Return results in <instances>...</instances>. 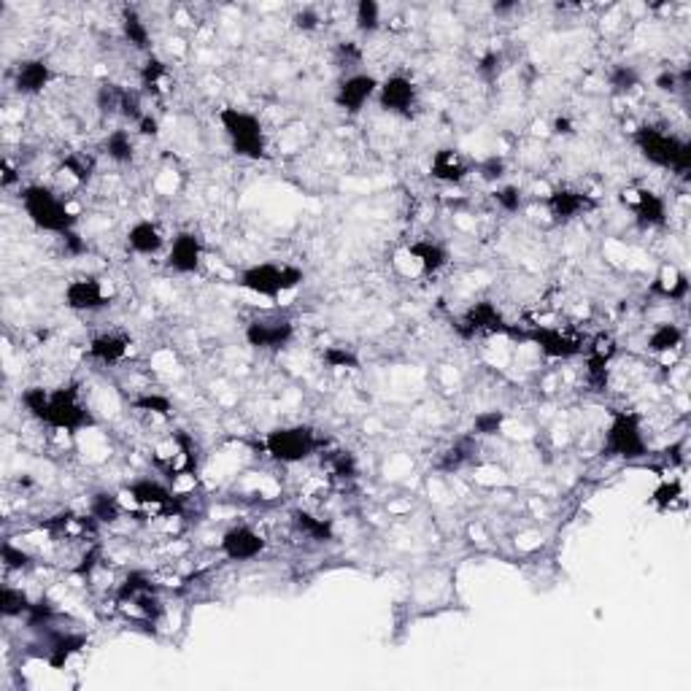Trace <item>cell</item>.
Here are the masks:
<instances>
[{"label":"cell","mask_w":691,"mask_h":691,"mask_svg":"<svg viewBox=\"0 0 691 691\" xmlns=\"http://www.w3.org/2000/svg\"><path fill=\"white\" fill-rule=\"evenodd\" d=\"M22 405L36 422L49 430H60L68 435H79L82 430L92 427L95 419L82 402L76 384H62L57 389L46 386H28L22 392Z\"/></svg>","instance_id":"cell-1"},{"label":"cell","mask_w":691,"mask_h":691,"mask_svg":"<svg viewBox=\"0 0 691 691\" xmlns=\"http://www.w3.org/2000/svg\"><path fill=\"white\" fill-rule=\"evenodd\" d=\"M508 338L535 343L548 360H573V357H581L584 349H586V338L584 335H576V332H568V330H557V327H527V330H519L513 324Z\"/></svg>","instance_id":"cell-8"},{"label":"cell","mask_w":691,"mask_h":691,"mask_svg":"<svg viewBox=\"0 0 691 691\" xmlns=\"http://www.w3.org/2000/svg\"><path fill=\"white\" fill-rule=\"evenodd\" d=\"M608 84L613 87V92H621V95H627V92L638 90V87H640L638 68H635V65H624V62L613 65L610 74H608Z\"/></svg>","instance_id":"cell-35"},{"label":"cell","mask_w":691,"mask_h":691,"mask_svg":"<svg viewBox=\"0 0 691 691\" xmlns=\"http://www.w3.org/2000/svg\"><path fill=\"white\" fill-rule=\"evenodd\" d=\"M324 465H327V470H330L335 478H354V475H357V459H354L352 451H343V449L330 451V454L324 457Z\"/></svg>","instance_id":"cell-38"},{"label":"cell","mask_w":691,"mask_h":691,"mask_svg":"<svg viewBox=\"0 0 691 691\" xmlns=\"http://www.w3.org/2000/svg\"><path fill=\"white\" fill-rule=\"evenodd\" d=\"M217 119L222 124V132L227 135L230 149L238 157L254 160V163L270 157L267 135H265V127H262L257 114H251L246 108H238V106H225Z\"/></svg>","instance_id":"cell-5"},{"label":"cell","mask_w":691,"mask_h":691,"mask_svg":"<svg viewBox=\"0 0 691 691\" xmlns=\"http://www.w3.org/2000/svg\"><path fill=\"white\" fill-rule=\"evenodd\" d=\"M354 22L360 33H376L381 28V6L376 0H360L357 12H354Z\"/></svg>","instance_id":"cell-39"},{"label":"cell","mask_w":691,"mask_h":691,"mask_svg":"<svg viewBox=\"0 0 691 691\" xmlns=\"http://www.w3.org/2000/svg\"><path fill=\"white\" fill-rule=\"evenodd\" d=\"M554 130H557V132H562V135H573V132H576L570 119H557V122H554Z\"/></svg>","instance_id":"cell-55"},{"label":"cell","mask_w":691,"mask_h":691,"mask_svg":"<svg viewBox=\"0 0 691 691\" xmlns=\"http://www.w3.org/2000/svg\"><path fill=\"white\" fill-rule=\"evenodd\" d=\"M408 254L413 257V262L422 267L425 275H435V273H441V270L451 262L449 249H446L441 241H433V238H417V241H410V243H408Z\"/></svg>","instance_id":"cell-23"},{"label":"cell","mask_w":691,"mask_h":691,"mask_svg":"<svg viewBox=\"0 0 691 691\" xmlns=\"http://www.w3.org/2000/svg\"><path fill=\"white\" fill-rule=\"evenodd\" d=\"M545 209L551 214V219L554 222H573L578 217H584L586 211L594 209V200L592 195L581 192V189H573V187H557L551 189L545 195Z\"/></svg>","instance_id":"cell-16"},{"label":"cell","mask_w":691,"mask_h":691,"mask_svg":"<svg viewBox=\"0 0 691 691\" xmlns=\"http://www.w3.org/2000/svg\"><path fill=\"white\" fill-rule=\"evenodd\" d=\"M203 254H205V249H203L200 235L192 230H179L168 243L165 265H168V270H173L179 275H192L200 270Z\"/></svg>","instance_id":"cell-14"},{"label":"cell","mask_w":691,"mask_h":691,"mask_svg":"<svg viewBox=\"0 0 691 691\" xmlns=\"http://www.w3.org/2000/svg\"><path fill=\"white\" fill-rule=\"evenodd\" d=\"M470 171H473L470 160L459 149H454V147L438 149L433 155V160H430V173L441 184H462L470 176Z\"/></svg>","instance_id":"cell-22"},{"label":"cell","mask_w":691,"mask_h":691,"mask_svg":"<svg viewBox=\"0 0 691 691\" xmlns=\"http://www.w3.org/2000/svg\"><path fill=\"white\" fill-rule=\"evenodd\" d=\"M678 497H683V487H680V481H670V483H662V487L654 492V497H651V503L656 505V508H670Z\"/></svg>","instance_id":"cell-46"},{"label":"cell","mask_w":691,"mask_h":691,"mask_svg":"<svg viewBox=\"0 0 691 691\" xmlns=\"http://www.w3.org/2000/svg\"><path fill=\"white\" fill-rule=\"evenodd\" d=\"M319 25H322V17H319L316 9H303V12L295 14V28L303 30V33H311V30H316Z\"/></svg>","instance_id":"cell-50"},{"label":"cell","mask_w":691,"mask_h":691,"mask_svg":"<svg viewBox=\"0 0 691 691\" xmlns=\"http://www.w3.org/2000/svg\"><path fill=\"white\" fill-rule=\"evenodd\" d=\"M132 352V338L127 332H100L87 343L90 360L100 365H119Z\"/></svg>","instance_id":"cell-21"},{"label":"cell","mask_w":691,"mask_h":691,"mask_svg":"<svg viewBox=\"0 0 691 691\" xmlns=\"http://www.w3.org/2000/svg\"><path fill=\"white\" fill-rule=\"evenodd\" d=\"M632 141H635L638 152L643 155V160H648L651 165L672 171V173H688L691 144L686 138L667 132L662 127H654V124H643L635 130Z\"/></svg>","instance_id":"cell-4"},{"label":"cell","mask_w":691,"mask_h":691,"mask_svg":"<svg viewBox=\"0 0 691 691\" xmlns=\"http://www.w3.org/2000/svg\"><path fill=\"white\" fill-rule=\"evenodd\" d=\"M584 352H586V378L597 392H602L608 386V370L618 352V343L610 332H600L589 340Z\"/></svg>","instance_id":"cell-15"},{"label":"cell","mask_w":691,"mask_h":691,"mask_svg":"<svg viewBox=\"0 0 691 691\" xmlns=\"http://www.w3.org/2000/svg\"><path fill=\"white\" fill-rule=\"evenodd\" d=\"M298 327L284 314H262L246 322L243 338L257 352H282L295 340Z\"/></svg>","instance_id":"cell-9"},{"label":"cell","mask_w":691,"mask_h":691,"mask_svg":"<svg viewBox=\"0 0 691 691\" xmlns=\"http://www.w3.org/2000/svg\"><path fill=\"white\" fill-rule=\"evenodd\" d=\"M20 203H22L28 219L41 233H52V235L62 238L68 233H74L76 225H79L76 211L46 184H28V187H22L20 189Z\"/></svg>","instance_id":"cell-2"},{"label":"cell","mask_w":691,"mask_h":691,"mask_svg":"<svg viewBox=\"0 0 691 691\" xmlns=\"http://www.w3.org/2000/svg\"><path fill=\"white\" fill-rule=\"evenodd\" d=\"M138 79H141V92L144 95H163L168 90V79H171V71L165 60H160L157 54H149L144 60V65L138 68Z\"/></svg>","instance_id":"cell-26"},{"label":"cell","mask_w":691,"mask_h":691,"mask_svg":"<svg viewBox=\"0 0 691 691\" xmlns=\"http://www.w3.org/2000/svg\"><path fill=\"white\" fill-rule=\"evenodd\" d=\"M127 249L132 254H141V257H155L168 246V238L163 233V227L155 219H138L127 227Z\"/></svg>","instance_id":"cell-20"},{"label":"cell","mask_w":691,"mask_h":691,"mask_svg":"<svg viewBox=\"0 0 691 691\" xmlns=\"http://www.w3.org/2000/svg\"><path fill=\"white\" fill-rule=\"evenodd\" d=\"M327 438L311 425H284L273 427L262 438V451L279 465H303L314 454L324 451Z\"/></svg>","instance_id":"cell-3"},{"label":"cell","mask_w":691,"mask_h":691,"mask_svg":"<svg viewBox=\"0 0 691 691\" xmlns=\"http://www.w3.org/2000/svg\"><path fill=\"white\" fill-rule=\"evenodd\" d=\"M132 405H135L138 410L157 413V417H171V413H173V402H171L165 394H157V392H149V394L135 397Z\"/></svg>","instance_id":"cell-40"},{"label":"cell","mask_w":691,"mask_h":691,"mask_svg":"<svg viewBox=\"0 0 691 691\" xmlns=\"http://www.w3.org/2000/svg\"><path fill=\"white\" fill-rule=\"evenodd\" d=\"M108 295L103 290V284L95 279V275H79V279L68 282L65 292H62V303L71 308V311H79V314H92V311H100L108 306Z\"/></svg>","instance_id":"cell-17"},{"label":"cell","mask_w":691,"mask_h":691,"mask_svg":"<svg viewBox=\"0 0 691 691\" xmlns=\"http://www.w3.org/2000/svg\"><path fill=\"white\" fill-rule=\"evenodd\" d=\"M454 330L459 338L473 340L478 335H511L513 324L505 319V314L492 300H475L470 303L462 316L454 322Z\"/></svg>","instance_id":"cell-10"},{"label":"cell","mask_w":691,"mask_h":691,"mask_svg":"<svg viewBox=\"0 0 691 691\" xmlns=\"http://www.w3.org/2000/svg\"><path fill=\"white\" fill-rule=\"evenodd\" d=\"M378 84H381V82H378L373 74H362V71L346 74V76L338 82L332 100H335V106H338L343 114L357 116V114H362V108L378 95Z\"/></svg>","instance_id":"cell-12"},{"label":"cell","mask_w":691,"mask_h":691,"mask_svg":"<svg viewBox=\"0 0 691 691\" xmlns=\"http://www.w3.org/2000/svg\"><path fill=\"white\" fill-rule=\"evenodd\" d=\"M602 454L610 459H643L648 454V441L643 430V419L635 410H613L610 425L605 430Z\"/></svg>","instance_id":"cell-7"},{"label":"cell","mask_w":691,"mask_h":691,"mask_svg":"<svg viewBox=\"0 0 691 691\" xmlns=\"http://www.w3.org/2000/svg\"><path fill=\"white\" fill-rule=\"evenodd\" d=\"M122 95H124V87H119V84H103V87L98 90V108H100L103 114H119Z\"/></svg>","instance_id":"cell-42"},{"label":"cell","mask_w":691,"mask_h":691,"mask_svg":"<svg viewBox=\"0 0 691 691\" xmlns=\"http://www.w3.org/2000/svg\"><path fill=\"white\" fill-rule=\"evenodd\" d=\"M122 36L124 41L138 49V52H149L152 49V33H149V25L144 22V17L138 14L135 9H124L122 12Z\"/></svg>","instance_id":"cell-29"},{"label":"cell","mask_w":691,"mask_h":691,"mask_svg":"<svg viewBox=\"0 0 691 691\" xmlns=\"http://www.w3.org/2000/svg\"><path fill=\"white\" fill-rule=\"evenodd\" d=\"M135 127H138V132H141L144 138H157V135H160V119L152 116L149 111L141 116V122H138Z\"/></svg>","instance_id":"cell-51"},{"label":"cell","mask_w":691,"mask_h":691,"mask_svg":"<svg viewBox=\"0 0 691 691\" xmlns=\"http://www.w3.org/2000/svg\"><path fill=\"white\" fill-rule=\"evenodd\" d=\"M376 100H378L381 111H386V114L413 116L419 108V87L405 74H392L378 84Z\"/></svg>","instance_id":"cell-11"},{"label":"cell","mask_w":691,"mask_h":691,"mask_svg":"<svg viewBox=\"0 0 691 691\" xmlns=\"http://www.w3.org/2000/svg\"><path fill=\"white\" fill-rule=\"evenodd\" d=\"M478 438H473V435H465V438H459V441H454L449 449H443L441 454H438V459H435V470H441V473H457V470H462L470 459H473V454H475V443Z\"/></svg>","instance_id":"cell-27"},{"label":"cell","mask_w":691,"mask_h":691,"mask_svg":"<svg viewBox=\"0 0 691 691\" xmlns=\"http://www.w3.org/2000/svg\"><path fill=\"white\" fill-rule=\"evenodd\" d=\"M495 203L500 205L505 214H516V211L521 209V189L513 187V184L497 187V189H495Z\"/></svg>","instance_id":"cell-43"},{"label":"cell","mask_w":691,"mask_h":691,"mask_svg":"<svg viewBox=\"0 0 691 691\" xmlns=\"http://www.w3.org/2000/svg\"><path fill=\"white\" fill-rule=\"evenodd\" d=\"M267 548V540L249 524H233L219 540V551L230 562H251Z\"/></svg>","instance_id":"cell-13"},{"label":"cell","mask_w":691,"mask_h":691,"mask_svg":"<svg viewBox=\"0 0 691 691\" xmlns=\"http://www.w3.org/2000/svg\"><path fill=\"white\" fill-rule=\"evenodd\" d=\"M141 95L144 92H138V90H127L124 87V95H122V106H119V116H124L127 122H141V116L147 114L144 111V106H141Z\"/></svg>","instance_id":"cell-41"},{"label":"cell","mask_w":691,"mask_h":691,"mask_svg":"<svg viewBox=\"0 0 691 691\" xmlns=\"http://www.w3.org/2000/svg\"><path fill=\"white\" fill-rule=\"evenodd\" d=\"M4 565L6 570H28L30 568V557L25 554L22 548H17L12 540L4 543Z\"/></svg>","instance_id":"cell-48"},{"label":"cell","mask_w":691,"mask_h":691,"mask_svg":"<svg viewBox=\"0 0 691 691\" xmlns=\"http://www.w3.org/2000/svg\"><path fill=\"white\" fill-rule=\"evenodd\" d=\"M103 155L116 163V165H130L135 160V141L130 130L119 127V130H111L106 138H103Z\"/></svg>","instance_id":"cell-30"},{"label":"cell","mask_w":691,"mask_h":691,"mask_svg":"<svg viewBox=\"0 0 691 691\" xmlns=\"http://www.w3.org/2000/svg\"><path fill=\"white\" fill-rule=\"evenodd\" d=\"M338 57H340V62H343V65H352V62H360L362 52H360V49H357L352 41H349V44L343 41V44L338 46Z\"/></svg>","instance_id":"cell-53"},{"label":"cell","mask_w":691,"mask_h":691,"mask_svg":"<svg viewBox=\"0 0 691 691\" xmlns=\"http://www.w3.org/2000/svg\"><path fill=\"white\" fill-rule=\"evenodd\" d=\"M503 425H505V410H497V408L481 410V413H475L470 435L473 438H495L503 433Z\"/></svg>","instance_id":"cell-32"},{"label":"cell","mask_w":691,"mask_h":691,"mask_svg":"<svg viewBox=\"0 0 691 691\" xmlns=\"http://www.w3.org/2000/svg\"><path fill=\"white\" fill-rule=\"evenodd\" d=\"M54 74H52V65L41 57H28L20 60L14 68V90L20 95H41L49 84H52Z\"/></svg>","instance_id":"cell-19"},{"label":"cell","mask_w":691,"mask_h":691,"mask_svg":"<svg viewBox=\"0 0 691 691\" xmlns=\"http://www.w3.org/2000/svg\"><path fill=\"white\" fill-rule=\"evenodd\" d=\"M62 168L68 171V176H74L79 184H87V181L95 176V160H92L90 155H84V152H71V155H65Z\"/></svg>","instance_id":"cell-37"},{"label":"cell","mask_w":691,"mask_h":691,"mask_svg":"<svg viewBox=\"0 0 691 691\" xmlns=\"http://www.w3.org/2000/svg\"><path fill=\"white\" fill-rule=\"evenodd\" d=\"M322 362L332 370H360L362 368L360 354L354 349H349V346H327L322 352Z\"/></svg>","instance_id":"cell-34"},{"label":"cell","mask_w":691,"mask_h":691,"mask_svg":"<svg viewBox=\"0 0 691 691\" xmlns=\"http://www.w3.org/2000/svg\"><path fill=\"white\" fill-rule=\"evenodd\" d=\"M306 282V270L298 265L279 262H257L238 273V287L267 300H279L282 295L298 290Z\"/></svg>","instance_id":"cell-6"},{"label":"cell","mask_w":691,"mask_h":691,"mask_svg":"<svg viewBox=\"0 0 691 691\" xmlns=\"http://www.w3.org/2000/svg\"><path fill=\"white\" fill-rule=\"evenodd\" d=\"M656 290L662 292V298H670V300H683L688 295V279L683 273H672L670 275V284L659 279Z\"/></svg>","instance_id":"cell-44"},{"label":"cell","mask_w":691,"mask_h":691,"mask_svg":"<svg viewBox=\"0 0 691 691\" xmlns=\"http://www.w3.org/2000/svg\"><path fill=\"white\" fill-rule=\"evenodd\" d=\"M500 65H503V54H497V52H487V54H483V57L478 60L475 71H478V76H481V79L495 82V79H497V74H500Z\"/></svg>","instance_id":"cell-47"},{"label":"cell","mask_w":691,"mask_h":691,"mask_svg":"<svg viewBox=\"0 0 691 691\" xmlns=\"http://www.w3.org/2000/svg\"><path fill=\"white\" fill-rule=\"evenodd\" d=\"M292 524L295 529L308 537V540H316V543H330L335 540V527L330 519L324 516H316L311 511H292Z\"/></svg>","instance_id":"cell-28"},{"label":"cell","mask_w":691,"mask_h":691,"mask_svg":"<svg viewBox=\"0 0 691 691\" xmlns=\"http://www.w3.org/2000/svg\"><path fill=\"white\" fill-rule=\"evenodd\" d=\"M60 241H62V246H65L68 254H84V251H87V243L79 238L76 230H74V233H68V235H62Z\"/></svg>","instance_id":"cell-52"},{"label":"cell","mask_w":691,"mask_h":691,"mask_svg":"<svg viewBox=\"0 0 691 691\" xmlns=\"http://www.w3.org/2000/svg\"><path fill=\"white\" fill-rule=\"evenodd\" d=\"M630 195H632L630 209H632L640 227L656 230V227L667 225V200L659 192H654L648 187H640V189H632Z\"/></svg>","instance_id":"cell-18"},{"label":"cell","mask_w":691,"mask_h":691,"mask_svg":"<svg viewBox=\"0 0 691 691\" xmlns=\"http://www.w3.org/2000/svg\"><path fill=\"white\" fill-rule=\"evenodd\" d=\"M127 492H130L132 503H138L141 508H157V511H173L176 508L173 492L165 487V483L152 481V478H141V481L130 483Z\"/></svg>","instance_id":"cell-24"},{"label":"cell","mask_w":691,"mask_h":691,"mask_svg":"<svg viewBox=\"0 0 691 691\" xmlns=\"http://www.w3.org/2000/svg\"><path fill=\"white\" fill-rule=\"evenodd\" d=\"M683 343V330L672 322H662L651 330V335L646 338V349L651 354H670Z\"/></svg>","instance_id":"cell-31"},{"label":"cell","mask_w":691,"mask_h":691,"mask_svg":"<svg viewBox=\"0 0 691 691\" xmlns=\"http://www.w3.org/2000/svg\"><path fill=\"white\" fill-rule=\"evenodd\" d=\"M84 648H87V638L84 635H79V632H57L46 643V664L60 670Z\"/></svg>","instance_id":"cell-25"},{"label":"cell","mask_w":691,"mask_h":691,"mask_svg":"<svg viewBox=\"0 0 691 691\" xmlns=\"http://www.w3.org/2000/svg\"><path fill=\"white\" fill-rule=\"evenodd\" d=\"M87 513H90L92 519H98L100 524H111V521H116V519L122 516V505H119V500H116L114 495H108V492H95V495L90 497Z\"/></svg>","instance_id":"cell-33"},{"label":"cell","mask_w":691,"mask_h":691,"mask_svg":"<svg viewBox=\"0 0 691 691\" xmlns=\"http://www.w3.org/2000/svg\"><path fill=\"white\" fill-rule=\"evenodd\" d=\"M17 181H20V173H17V168L12 165V160H4V189H12Z\"/></svg>","instance_id":"cell-54"},{"label":"cell","mask_w":691,"mask_h":691,"mask_svg":"<svg viewBox=\"0 0 691 691\" xmlns=\"http://www.w3.org/2000/svg\"><path fill=\"white\" fill-rule=\"evenodd\" d=\"M505 173H508V165H505V160L503 157H489V160H483L481 165H478V176L483 179V181H489V184H497V181H503L505 179Z\"/></svg>","instance_id":"cell-45"},{"label":"cell","mask_w":691,"mask_h":691,"mask_svg":"<svg viewBox=\"0 0 691 691\" xmlns=\"http://www.w3.org/2000/svg\"><path fill=\"white\" fill-rule=\"evenodd\" d=\"M33 600L22 592V589H14V586H4V597H0V610H4L6 618H22L28 616Z\"/></svg>","instance_id":"cell-36"},{"label":"cell","mask_w":691,"mask_h":691,"mask_svg":"<svg viewBox=\"0 0 691 691\" xmlns=\"http://www.w3.org/2000/svg\"><path fill=\"white\" fill-rule=\"evenodd\" d=\"M686 79H688L686 71H683L680 76H678L675 71H664V74L656 76V87H659L662 92H678L680 87H686Z\"/></svg>","instance_id":"cell-49"}]
</instances>
